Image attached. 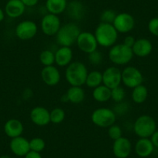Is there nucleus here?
<instances>
[{
  "label": "nucleus",
  "mask_w": 158,
  "mask_h": 158,
  "mask_svg": "<svg viewBox=\"0 0 158 158\" xmlns=\"http://www.w3.org/2000/svg\"><path fill=\"white\" fill-rule=\"evenodd\" d=\"M127 102H123V101L121 102L117 103L116 106H115V109H113L114 112H115V114L117 115H123L126 112H127L128 111V106H127Z\"/></svg>",
  "instance_id": "c9c22d12"
},
{
  "label": "nucleus",
  "mask_w": 158,
  "mask_h": 158,
  "mask_svg": "<svg viewBox=\"0 0 158 158\" xmlns=\"http://www.w3.org/2000/svg\"><path fill=\"white\" fill-rule=\"evenodd\" d=\"M42 81L48 86H55L60 81V73L57 67L54 65L44 67L40 72Z\"/></svg>",
  "instance_id": "2eb2a0df"
},
{
  "label": "nucleus",
  "mask_w": 158,
  "mask_h": 158,
  "mask_svg": "<svg viewBox=\"0 0 158 158\" xmlns=\"http://www.w3.org/2000/svg\"><path fill=\"white\" fill-rule=\"evenodd\" d=\"M10 147L15 155L18 156H25L30 150V140L22 136L13 138L10 141Z\"/></svg>",
  "instance_id": "dca6fc26"
},
{
  "label": "nucleus",
  "mask_w": 158,
  "mask_h": 158,
  "mask_svg": "<svg viewBox=\"0 0 158 158\" xmlns=\"http://www.w3.org/2000/svg\"><path fill=\"white\" fill-rule=\"evenodd\" d=\"M5 19V12L0 8V22H2Z\"/></svg>",
  "instance_id": "a19ab883"
},
{
  "label": "nucleus",
  "mask_w": 158,
  "mask_h": 158,
  "mask_svg": "<svg viewBox=\"0 0 158 158\" xmlns=\"http://www.w3.org/2000/svg\"><path fill=\"white\" fill-rule=\"evenodd\" d=\"M148 30L153 36H158V17H153L149 21Z\"/></svg>",
  "instance_id": "f704fd0d"
},
{
  "label": "nucleus",
  "mask_w": 158,
  "mask_h": 158,
  "mask_svg": "<svg viewBox=\"0 0 158 158\" xmlns=\"http://www.w3.org/2000/svg\"><path fill=\"white\" fill-rule=\"evenodd\" d=\"M132 151V143L130 139L122 136L114 140L112 144V152L116 158H127Z\"/></svg>",
  "instance_id": "4468645a"
},
{
  "label": "nucleus",
  "mask_w": 158,
  "mask_h": 158,
  "mask_svg": "<svg viewBox=\"0 0 158 158\" xmlns=\"http://www.w3.org/2000/svg\"><path fill=\"white\" fill-rule=\"evenodd\" d=\"M87 68L80 61H72L67 66L65 78L71 86H81L85 85L88 75Z\"/></svg>",
  "instance_id": "f257e3e1"
},
{
  "label": "nucleus",
  "mask_w": 158,
  "mask_h": 158,
  "mask_svg": "<svg viewBox=\"0 0 158 158\" xmlns=\"http://www.w3.org/2000/svg\"><path fill=\"white\" fill-rule=\"evenodd\" d=\"M55 64L59 67H67L72 62L73 51L68 47H60L55 53Z\"/></svg>",
  "instance_id": "6ab92c4d"
},
{
  "label": "nucleus",
  "mask_w": 158,
  "mask_h": 158,
  "mask_svg": "<svg viewBox=\"0 0 158 158\" xmlns=\"http://www.w3.org/2000/svg\"><path fill=\"white\" fill-rule=\"evenodd\" d=\"M116 114L113 109L102 107L95 109L91 115L92 121L95 126L101 128H109L116 121Z\"/></svg>",
  "instance_id": "423d86ee"
},
{
  "label": "nucleus",
  "mask_w": 158,
  "mask_h": 158,
  "mask_svg": "<svg viewBox=\"0 0 158 158\" xmlns=\"http://www.w3.org/2000/svg\"><path fill=\"white\" fill-rule=\"evenodd\" d=\"M108 136L113 141L115 140V139H119L123 136L122 128L117 124L114 123L113 125L110 126L108 128Z\"/></svg>",
  "instance_id": "473e14b6"
},
{
  "label": "nucleus",
  "mask_w": 158,
  "mask_h": 158,
  "mask_svg": "<svg viewBox=\"0 0 158 158\" xmlns=\"http://www.w3.org/2000/svg\"><path fill=\"white\" fill-rule=\"evenodd\" d=\"M66 12L68 16L74 20H80L82 19L85 13V9L81 2L74 0L68 4Z\"/></svg>",
  "instance_id": "412c9836"
},
{
  "label": "nucleus",
  "mask_w": 158,
  "mask_h": 158,
  "mask_svg": "<svg viewBox=\"0 0 158 158\" xmlns=\"http://www.w3.org/2000/svg\"><path fill=\"white\" fill-rule=\"evenodd\" d=\"M85 85L90 89H95L102 85V72L99 71H92L88 73Z\"/></svg>",
  "instance_id": "bb28decb"
},
{
  "label": "nucleus",
  "mask_w": 158,
  "mask_h": 158,
  "mask_svg": "<svg viewBox=\"0 0 158 158\" xmlns=\"http://www.w3.org/2000/svg\"><path fill=\"white\" fill-rule=\"evenodd\" d=\"M68 4L67 0H46L45 6L48 13L58 16L66 11Z\"/></svg>",
  "instance_id": "b1692460"
},
{
  "label": "nucleus",
  "mask_w": 158,
  "mask_h": 158,
  "mask_svg": "<svg viewBox=\"0 0 158 158\" xmlns=\"http://www.w3.org/2000/svg\"><path fill=\"white\" fill-rule=\"evenodd\" d=\"M31 122L38 127H45L51 123L50 112L43 106H36L30 111Z\"/></svg>",
  "instance_id": "ddd939ff"
},
{
  "label": "nucleus",
  "mask_w": 158,
  "mask_h": 158,
  "mask_svg": "<svg viewBox=\"0 0 158 158\" xmlns=\"http://www.w3.org/2000/svg\"><path fill=\"white\" fill-rule=\"evenodd\" d=\"M65 98L72 104H79L85 100V92L81 86H71L67 91Z\"/></svg>",
  "instance_id": "5701e85b"
},
{
  "label": "nucleus",
  "mask_w": 158,
  "mask_h": 158,
  "mask_svg": "<svg viewBox=\"0 0 158 158\" xmlns=\"http://www.w3.org/2000/svg\"><path fill=\"white\" fill-rule=\"evenodd\" d=\"M45 147H46V143L42 138L34 137L30 140V148L32 151L40 153L44 150Z\"/></svg>",
  "instance_id": "c756f323"
},
{
  "label": "nucleus",
  "mask_w": 158,
  "mask_h": 158,
  "mask_svg": "<svg viewBox=\"0 0 158 158\" xmlns=\"http://www.w3.org/2000/svg\"><path fill=\"white\" fill-rule=\"evenodd\" d=\"M112 25L118 33H130L135 27V19L128 13H117Z\"/></svg>",
  "instance_id": "9b49d317"
},
{
  "label": "nucleus",
  "mask_w": 158,
  "mask_h": 158,
  "mask_svg": "<svg viewBox=\"0 0 158 158\" xmlns=\"http://www.w3.org/2000/svg\"><path fill=\"white\" fill-rule=\"evenodd\" d=\"M25 158H42V156L41 155H40V153L30 150V151L25 155Z\"/></svg>",
  "instance_id": "58836bf2"
},
{
  "label": "nucleus",
  "mask_w": 158,
  "mask_h": 158,
  "mask_svg": "<svg viewBox=\"0 0 158 158\" xmlns=\"http://www.w3.org/2000/svg\"><path fill=\"white\" fill-rule=\"evenodd\" d=\"M143 76L138 68L133 66L126 67L122 71V83L129 89H134L143 84Z\"/></svg>",
  "instance_id": "0eeeda50"
},
{
  "label": "nucleus",
  "mask_w": 158,
  "mask_h": 158,
  "mask_svg": "<svg viewBox=\"0 0 158 158\" xmlns=\"http://www.w3.org/2000/svg\"><path fill=\"white\" fill-rule=\"evenodd\" d=\"M23 130V124L17 118H10L4 125V132L6 135L11 139L22 136Z\"/></svg>",
  "instance_id": "a211bd4d"
},
{
  "label": "nucleus",
  "mask_w": 158,
  "mask_h": 158,
  "mask_svg": "<svg viewBox=\"0 0 158 158\" xmlns=\"http://www.w3.org/2000/svg\"><path fill=\"white\" fill-rule=\"evenodd\" d=\"M61 27V22L57 15L48 13L43 16L40 22L42 32L49 36H55Z\"/></svg>",
  "instance_id": "1a4fd4ad"
},
{
  "label": "nucleus",
  "mask_w": 158,
  "mask_h": 158,
  "mask_svg": "<svg viewBox=\"0 0 158 158\" xmlns=\"http://www.w3.org/2000/svg\"><path fill=\"white\" fill-rule=\"evenodd\" d=\"M116 15L117 13L115 10H111V9L106 10L102 12L101 15H100V20H101V23L112 24Z\"/></svg>",
  "instance_id": "2f4dec72"
},
{
  "label": "nucleus",
  "mask_w": 158,
  "mask_h": 158,
  "mask_svg": "<svg viewBox=\"0 0 158 158\" xmlns=\"http://www.w3.org/2000/svg\"><path fill=\"white\" fill-rule=\"evenodd\" d=\"M81 29L74 23H68L61 26L57 33L56 41L60 47L71 48L76 44L79 34L81 33Z\"/></svg>",
  "instance_id": "7ed1b4c3"
},
{
  "label": "nucleus",
  "mask_w": 158,
  "mask_h": 158,
  "mask_svg": "<svg viewBox=\"0 0 158 158\" xmlns=\"http://www.w3.org/2000/svg\"><path fill=\"white\" fill-rule=\"evenodd\" d=\"M92 96L98 102H106L111 99V89L102 84L93 89Z\"/></svg>",
  "instance_id": "393cba45"
},
{
  "label": "nucleus",
  "mask_w": 158,
  "mask_h": 158,
  "mask_svg": "<svg viewBox=\"0 0 158 158\" xmlns=\"http://www.w3.org/2000/svg\"><path fill=\"white\" fill-rule=\"evenodd\" d=\"M109 59L115 65H126L133 59V54L131 48L123 44H115L111 47L109 51Z\"/></svg>",
  "instance_id": "20e7f679"
},
{
  "label": "nucleus",
  "mask_w": 158,
  "mask_h": 158,
  "mask_svg": "<svg viewBox=\"0 0 158 158\" xmlns=\"http://www.w3.org/2000/svg\"><path fill=\"white\" fill-rule=\"evenodd\" d=\"M21 2L25 5L26 7H33L38 3L39 0H21Z\"/></svg>",
  "instance_id": "4c0bfd02"
},
{
  "label": "nucleus",
  "mask_w": 158,
  "mask_h": 158,
  "mask_svg": "<svg viewBox=\"0 0 158 158\" xmlns=\"http://www.w3.org/2000/svg\"><path fill=\"white\" fill-rule=\"evenodd\" d=\"M76 44L80 51L87 54L96 51L98 46L95 34L88 31L81 32L77 39Z\"/></svg>",
  "instance_id": "6e6552de"
},
{
  "label": "nucleus",
  "mask_w": 158,
  "mask_h": 158,
  "mask_svg": "<svg viewBox=\"0 0 158 158\" xmlns=\"http://www.w3.org/2000/svg\"><path fill=\"white\" fill-rule=\"evenodd\" d=\"M148 97V89L143 85H140L133 89L131 98L133 102L136 104H142L147 100Z\"/></svg>",
  "instance_id": "a878e982"
},
{
  "label": "nucleus",
  "mask_w": 158,
  "mask_h": 158,
  "mask_svg": "<svg viewBox=\"0 0 158 158\" xmlns=\"http://www.w3.org/2000/svg\"><path fill=\"white\" fill-rule=\"evenodd\" d=\"M126 97V92L123 88L118 86L116 88L111 89V99L113 100L115 102H121L124 100Z\"/></svg>",
  "instance_id": "7c9ffc66"
},
{
  "label": "nucleus",
  "mask_w": 158,
  "mask_h": 158,
  "mask_svg": "<svg viewBox=\"0 0 158 158\" xmlns=\"http://www.w3.org/2000/svg\"><path fill=\"white\" fill-rule=\"evenodd\" d=\"M40 62L44 67L51 66L55 63V55L51 50H44L39 56Z\"/></svg>",
  "instance_id": "cd10ccee"
},
{
  "label": "nucleus",
  "mask_w": 158,
  "mask_h": 158,
  "mask_svg": "<svg viewBox=\"0 0 158 158\" xmlns=\"http://www.w3.org/2000/svg\"><path fill=\"white\" fill-rule=\"evenodd\" d=\"M38 27L32 20H23L18 23L15 29L16 36L21 40H30L36 35Z\"/></svg>",
  "instance_id": "9d476101"
},
{
  "label": "nucleus",
  "mask_w": 158,
  "mask_h": 158,
  "mask_svg": "<svg viewBox=\"0 0 158 158\" xmlns=\"http://www.w3.org/2000/svg\"><path fill=\"white\" fill-rule=\"evenodd\" d=\"M132 51H133V54L136 57H147L153 51V44L148 39L140 38V39L136 40L135 44L132 48Z\"/></svg>",
  "instance_id": "f3484780"
},
{
  "label": "nucleus",
  "mask_w": 158,
  "mask_h": 158,
  "mask_svg": "<svg viewBox=\"0 0 158 158\" xmlns=\"http://www.w3.org/2000/svg\"><path fill=\"white\" fill-rule=\"evenodd\" d=\"M156 130L154 118L148 115H139L133 125V131L139 138H150Z\"/></svg>",
  "instance_id": "39448f33"
},
{
  "label": "nucleus",
  "mask_w": 158,
  "mask_h": 158,
  "mask_svg": "<svg viewBox=\"0 0 158 158\" xmlns=\"http://www.w3.org/2000/svg\"><path fill=\"white\" fill-rule=\"evenodd\" d=\"M150 140H151L154 147H157L158 148V130H156L152 134V136H150Z\"/></svg>",
  "instance_id": "ea45409f"
},
{
  "label": "nucleus",
  "mask_w": 158,
  "mask_h": 158,
  "mask_svg": "<svg viewBox=\"0 0 158 158\" xmlns=\"http://www.w3.org/2000/svg\"><path fill=\"white\" fill-rule=\"evenodd\" d=\"M64 110L62 108H54L50 112V118H51V123L53 124H60L64 120L65 118Z\"/></svg>",
  "instance_id": "c85d7f7f"
},
{
  "label": "nucleus",
  "mask_w": 158,
  "mask_h": 158,
  "mask_svg": "<svg viewBox=\"0 0 158 158\" xmlns=\"http://www.w3.org/2000/svg\"><path fill=\"white\" fill-rule=\"evenodd\" d=\"M26 6L21 0H8L5 6V13L10 18L20 17L25 13Z\"/></svg>",
  "instance_id": "aec40b11"
},
{
  "label": "nucleus",
  "mask_w": 158,
  "mask_h": 158,
  "mask_svg": "<svg viewBox=\"0 0 158 158\" xmlns=\"http://www.w3.org/2000/svg\"><path fill=\"white\" fill-rule=\"evenodd\" d=\"M122 71L117 67H109L102 72V84L110 89L120 86Z\"/></svg>",
  "instance_id": "f8f14e48"
},
{
  "label": "nucleus",
  "mask_w": 158,
  "mask_h": 158,
  "mask_svg": "<svg viewBox=\"0 0 158 158\" xmlns=\"http://www.w3.org/2000/svg\"><path fill=\"white\" fill-rule=\"evenodd\" d=\"M135 41H136V39H135L134 36H131V35H129V36H127L125 38H124L123 40V44H125L126 46L129 47V48H133V44H135Z\"/></svg>",
  "instance_id": "e433bc0d"
},
{
  "label": "nucleus",
  "mask_w": 158,
  "mask_h": 158,
  "mask_svg": "<svg viewBox=\"0 0 158 158\" xmlns=\"http://www.w3.org/2000/svg\"><path fill=\"white\" fill-rule=\"evenodd\" d=\"M95 36L98 44L103 48H111L115 44L118 33L112 24L100 23L95 30Z\"/></svg>",
  "instance_id": "f03ea898"
},
{
  "label": "nucleus",
  "mask_w": 158,
  "mask_h": 158,
  "mask_svg": "<svg viewBox=\"0 0 158 158\" xmlns=\"http://www.w3.org/2000/svg\"><path fill=\"white\" fill-rule=\"evenodd\" d=\"M88 58H89L90 64H92L99 65L101 64L103 61V54L101 51L96 50V51L90 53V54H89Z\"/></svg>",
  "instance_id": "72a5a7b5"
},
{
  "label": "nucleus",
  "mask_w": 158,
  "mask_h": 158,
  "mask_svg": "<svg viewBox=\"0 0 158 158\" xmlns=\"http://www.w3.org/2000/svg\"><path fill=\"white\" fill-rule=\"evenodd\" d=\"M154 146L149 138H139L135 145V152L140 157H147L152 154Z\"/></svg>",
  "instance_id": "4be33fe9"
},
{
  "label": "nucleus",
  "mask_w": 158,
  "mask_h": 158,
  "mask_svg": "<svg viewBox=\"0 0 158 158\" xmlns=\"http://www.w3.org/2000/svg\"><path fill=\"white\" fill-rule=\"evenodd\" d=\"M0 158H12L11 156H8V155H2V156H0Z\"/></svg>",
  "instance_id": "79ce46f5"
}]
</instances>
